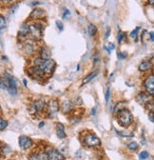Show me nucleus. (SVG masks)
<instances>
[{"label":"nucleus","mask_w":154,"mask_h":160,"mask_svg":"<svg viewBox=\"0 0 154 160\" xmlns=\"http://www.w3.org/2000/svg\"><path fill=\"white\" fill-rule=\"evenodd\" d=\"M46 112H47V116L49 117H52L54 116L57 112L59 111V104L58 101L56 99H51L50 100V102L48 103V105H46Z\"/></svg>","instance_id":"423d86ee"},{"label":"nucleus","mask_w":154,"mask_h":160,"mask_svg":"<svg viewBox=\"0 0 154 160\" xmlns=\"http://www.w3.org/2000/svg\"><path fill=\"white\" fill-rule=\"evenodd\" d=\"M149 119H150V121L151 122H154V119H153V111H151L150 112V113H149Z\"/></svg>","instance_id":"f704fd0d"},{"label":"nucleus","mask_w":154,"mask_h":160,"mask_svg":"<svg viewBox=\"0 0 154 160\" xmlns=\"http://www.w3.org/2000/svg\"><path fill=\"white\" fill-rule=\"evenodd\" d=\"M115 132H117V134L118 135H120V136H127V137H131V136H133L134 134L133 133H131V134H128V133H125V132H119V131H117V130H115Z\"/></svg>","instance_id":"cd10ccee"},{"label":"nucleus","mask_w":154,"mask_h":160,"mask_svg":"<svg viewBox=\"0 0 154 160\" xmlns=\"http://www.w3.org/2000/svg\"><path fill=\"white\" fill-rule=\"evenodd\" d=\"M148 2H149L150 5H153L154 4V0H148Z\"/></svg>","instance_id":"58836bf2"},{"label":"nucleus","mask_w":154,"mask_h":160,"mask_svg":"<svg viewBox=\"0 0 154 160\" xmlns=\"http://www.w3.org/2000/svg\"><path fill=\"white\" fill-rule=\"evenodd\" d=\"M0 112H1V106H0Z\"/></svg>","instance_id":"ea45409f"},{"label":"nucleus","mask_w":154,"mask_h":160,"mask_svg":"<svg viewBox=\"0 0 154 160\" xmlns=\"http://www.w3.org/2000/svg\"><path fill=\"white\" fill-rule=\"evenodd\" d=\"M139 27H137L135 30H134L131 33H130V36L132 37V38H134V39H135L136 40V38H137V32H138V31H139Z\"/></svg>","instance_id":"c85d7f7f"},{"label":"nucleus","mask_w":154,"mask_h":160,"mask_svg":"<svg viewBox=\"0 0 154 160\" xmlns=\"http://www.w3.org/2000/svg\"><path fill=\"white\" fill-rule=\"evenodd\" d=\"M98 71H94V72H92L90 74H89L84 80H83V83H82V85H85V84H87V83H89V82H90L91 81V79H93L95 76H97L98 75Z\"/></svg>","instance_id":"412c9836"},{"label":"nucleus","mask_w":154,"mask_h":160,"mask_svg":"<svg viewBox=\"0 0 154 160\" xmlns=\"http://www.w3.org/2000/svg\"><path fill=\"white\" fill-rule=\"evenodd\" d=\"M29 73L32 78H34L36 80H43V79L47 78L46 74L38 66H33L31 69H29Z\"/></svg>","instance_id":"0eeeda50"},{"label":"nucleus","mask_w":154,"mask_h":160,"mask_svg":"<svg viewBox=\"0 0 154 160\" xmlns=\"http://www.w3.org/2000/svg\"><path fill=\"white\" fill-rule=\"evenodd\" d=\"M88 32L90 36H93L97 32V28H96L93 24H89L88 27Z\"/></svg>","instance_id":"4be33fe9"},{"label":"nucleus","mask_w":154,"mask_h":160,"mask_svg":"<svg viewBox=\"0 0 154 160\" xmlns=\"http://www.w3.org/2000/svg\"><path fill=\"white\" fill-rule=\"evenodd\" d=\"M45 16V11L42 10V9H34L31 15H30V18L32 19V20H36V19H42L43 17Z\"/></svg>","instance_id":"ddd939ff"},{"label":"nucleus","mask_w":154,"mask_h":160,"mask_svg":"<svg viewBox=\"0 0 154 160\" xmlns=\"http://www.w3.org/2000/svg\"><path fill=\"white\" fill-rule=\"evenodd\" d=\"M11 148L8 146V145H1V147H0V156H6L8 153L11 152Z\"/></svg>","instance_id":"aec40b11"},{"label":"nucleus","mask_w":154,"mask_h":160,"mask_svg":"<svg viewBox=\"0 0 154 160\" xmlns=\"http://www.w3.org/2000/svg\"><path fill=\"white\" fill-rule=\"evenodd\" d=\"M6 27V20L3 16H0V31Z\"/></svg>","instance_id":"393cba45"},{"label":"nucleus","mask_w":154,"mask_h":160,"mask_svg":"<svg viewBox=\"0 0 154 160\" xmlns=\"http://www.w3.org/2000/svg\"><path fill=\"white\" fill-rule=\"evenodd\" d=\"M118 56H119L121 59H123V58H125V57H126V54H122L121 52H118Z\"/></svg>","instance_id":"c9c22d12"},{"label":"nucleus","mask_w":154,"mask_h":160,"mask_svg":"<svg viewBox=\"0 0 154 160\" xmlns=\"http://www.w3.org/2000/svg\"><path fill=\"white\" fill-rule=\"evenodd\" d=\"M8 127V121L0 116V131H3Z\"/></svg>","instance_id":"b1692460"},{"label":"nucleus","mask_w":154,"mask_h":160,"mask_svg":"<svg viewBox=\"0 0 154 160\" xmlns=\"http://www.w3.org/2000/svg\"><path fill=\"white\" fill-rule=\"evenodd\" d=\"M46 109V103L44 100L42 99H38L36 101H34L31 107H30V112L31 114H38L42 112Z\"/></svg>","instance_id":"39448f33"},{"label":"nucleus","mask_w":154,"mask_h":160,"mask_svg":"<svg viewBox=\"0 0 154 160\" xmlns=\"http://www.w3.org/2000/svg\"><path fill=\"white\" fill-rule=\"evenodd\" d=\"M124 37H125V33H122V32H119V36H118V42H119V43L122 42V40H123Z\"/></svg>","instance_id":"2f4dec72"},{"label":"nucleus","mask_w":154,"mask_h":160,"mask_svg":"<svg viewBox=\"0 0 154 160\" xmlns=\"http://www.w3.org/2000/svg\"><path fill=\"white\" fill-rule=\"evenodd\" d=\"M56 25H57V27L59 28V30L60 31H63V23L61 22V21H56Z\"/></svg>","instance_id":"473e14b6"},{"label":"nucleus","mask_w":154,"mask_h":160,"mask_svg":"<svg viewBox=\"0 0 154 160\" xmlns=\"http://www.w3.org/2000/svg\"><path fill=\"white\" fill-rule=\"evenodd\" d=\"M23 50H24V52H25L28 55H31V54L35 52L34 45H33L32 43H31V42H27V43H25Z\"/></svg>","instance_id":"a211bd4d"},{"label":"nucleus","mask_w":154,"mask_h":160,"mask_svg":"<svg viewBox=\"0 0 154 160\" xmlns=\"http://www.w3.org/2000/svg\"><path fill=\"white\" fill-rule=\"evenodd\" d=\"M125 106H126V102H120V103H118L117 106H116V108H115V112L117 113L120 110L124 109L123 107H125Z\"/></svg>","instance_id":"a878e982"},{"label":"nucleus","mask_w":154,"mask_h":160,"mask_svg":"<svg viewBox=\"0 0 154 160\" xmlns=\"http://www.w3.org/2000/svg\"><path fill=\"white\" fill-rule=\"evenodd\" d=\"M29 160H47L46 151H39V152H32L30 155Z\"/></svg>","instance_id":"f8f14e48"},{"label":"nucleus","mask_w":154,"mask_h":160,"mask_svg":"<svg viewBox=\"0 0 154 160\" xmlns=\"http://www.w3.org/2000/svg\"><path fill=\"white\" fill-rule=\"evenodd\" d=\"M56 134L59 138L63 139L66 137V132H65V127L62 123H57L56 124Z\"/></svg>","instance_id":"2eb2a0df"},{"label":"nucleus","mask_w":154,"mask_h":160,"mask_svg":"<svg viewBox=\"0 0 154 160\" xmlns=\"http://www.w3.org/2000/svg\"><path fill=\"white\" fill-rule=\"evenodd\" d=\"M117 121L122 127L128 128L133 122V116L128 109L124 108L117 112Z\"/></svg>","instance_id":"f03ea898"},{"label":"nucleus","mask_w":154,"mask_h":160,"mask_svg":"<svg viewBox=\"0 0 154 160\" xmlns=\"http://www.w3.org/2000/svg\"><path fill=\"white\" fill-rule=\"evenodd\" d=\"M83 143L87 147L93 148V147H98V146H100L101 141H100V139L97 136H96V135H94L92 133H88L83 138Z\"/></svg>","instance_id":"20e7f679"},{"label":"nucleus","mask_w":154,"mask_h":160,"mask_svg":"<svg viewBox=\"0 0 154 160\" xmlns=\"http://www.w3.org/2000/svg\"><path fill=\"white\" fill-rule=\"evenodd\" d=\"M61 111L63 112V113H70V112H71L73 111V103H71L70 101H65L62 104Z\"/></svg>","instance_id":"dca6fc26"},{"label":"nucleus","mask_w":154,"mask_h":160,"mask_svg":"<svg viewBox=\"0 0 154 160\" xmlns=\"http://www.w3.org/2000/svg\"><path fill=\"white\" fill-rule=\"evenodd\" d=\"M18 143H19V146H20V148L22 150H29L32 147V144H33L32 140L26 135H21L20 137H19Z\"/></svg>","instance_id":"1a4fd4ad"},{"label":"nucleus","mask_w":154,"mask_h":160,"mask_svg":"<svg viewBox=\"0 0 154 160\" xmlns=\"http://www.w3.org/2000/svg\"><path fill=\"white\" fill-rule=\"evenodd\" d=\"M29 34L33 39H40L43 36V29L41 24L33 23L29 25Z\"/></svg>","instance_id":"7ed1b4c3"},{"label":"nucleus","mask_w":154,"mask_h":160,"mask_svg":"<svg viewBox=\"0 0 154 160\" xmlns=\"http://www.w3.org/2000/svg\"><path fill=\"white\" fill-rule=\"evenodd\" d=\"M144 85H145L147 92L152 96L154 94V76H153V74H150L146 78Z\"/></svg>","instance_id":"9d476101"},{"label":"nucleus","mask_w":154,"mask_h":160,"mask_svg":"<svg viewBox=\"0 0 154 160\" xmlns=\"http://www.w3.org/2000/svg\"><path fill=\"white\" fill-rule=\"evenodd\" d=\"M114 48H115V46H114V44H112V43H109L108 46H105V49L107 50L108 52H110V51L113 50Z\"/></svg>","instance_id":"c756f323"},{"label":"nucleus","mask_w":154,"mask_h":160,"mask_svg":"<svg viewBox=\"0 0 154 160\" xmlns=\"http://www.w3.org/2000/svg\"><path fill=\"white\" fill-rule=\"evenodd\" d=\"M150 97H151V95H149L147 92H140L136 97V101L141 105H145L149 100Z\"/></svg>","instance_id":"4468645a"},{"label":"nucleus","mask_w":154,"mask_h":160,"mask_svg":"<svg viewBox=\"0 0 154 160\" xmlns=\"http://www.w3.org/2000/svg\"><path fill=\"white\" fill-rule=\"evenodd\" d=\"M148 156H149V154H148V152H146V151H143V152L140 153V159H141V160H145V159H147Z\"/></svg>","instance_id":"bb28decb"},{"label":"nucleus","mask_w":154,"mask_h":160,"mask_svg":"<svg viewBox=\"0 0 154 160\" xmlns=\"http://www.w3.org/2000/svg\"><path fill=\"white\" fill-rule=\"evenodd\" d=\"M109 31H110V29H109V28H108V31H107V33H106L105 38H108V35H109Z\"/></svg>","instance_id":"e433bc0d"},{"label":"nucleus","mask_w":154,"mask_h":160,"mask_svg":"<svg viewBox=\"0 0 154 160\" xmlns=\"http://www.w3.org/2000/svg\"><path fill=\"white\" fill-rule=\"evenodd\" d=\"M109 95H110V90H109V88H108L107 91H106V96H105V98H106V102H108Z\"/></svg>","instance_id":"7c9ffc66"},{"label":"nucleus","mask_w":154,"mask_h":160,"mask_svg":"<svg viewBox=\"0 0 154 160\" xmlns=\"http://www.w3.org/2000/svg\"><path fill=\"white\" fill-rule=\"evenodd\" d=\"M149 35H150V41L153 42V40H154V39H153V32H151L149 33Z\"/></svg>","instance_id":"4c0bfd02"},{"label":"nucleus","mask_w":154,"mask_h":160,"mask_svg":"<svg viewBox=\"0 0 154 160\" xmlns=\"http://www.w3.org/2000/svg\"><path fill=\"white\" fill-rule=\"evenodd\" d=\"M34 66H38L39 67L43 72L46 74L47 77H49L50 75L52 74V72H54L56 63L55 61H53L52 59H48V60H43L40 57H38L34 60Z\"/></svg>","instance_id":"f257e3e1"},{"label":"nucleus","mask_w":154,"mask_h":160,"mask_svg":"<svg viewBox=\"0 0 154 160\" xmlns=\"http://www.w3.org/2000/svg\"><path fill=\"white\" fill-rule=\"evenodd\" d=\"M51 51L46 48V47H42L40 49V58L43 59V60H48V59H51Z\"/></svg>","instance_id":"f3484780"},{"label":"nucleus","mask_w":154,"mask_h":160,"mask_svg":"<svg viewBox=\"0 0 154 160\" xmlns=\"http://www.w3.org/2000/svg\"><path fill=\"white\" fill-rule=\"evenodd\" d=\"M46 153H47V160H65L64 155L53 148L47 149Z\"/></svg>","instance_id":"6e6552de"},{"label":"nucleus","mask_w":154,"mask_h":160,"mask_svg":"<svg viewBox=\"0 0 154 160\" xmlns=\"http://www.w3.org/2000/svg\"><path fill=\"white\" fill-rule=\"evenodd\" d=\"M9 92L10 94L12 95H15L17 93V86H16V81L15 79L12 76L9 75V88L7 90Z\"/></svg>","instance_id":"9b49d317"},{"label":"nucleus","mask_w":154,"mask_h":160,"mask_svg":"<svg viewBox=\"0 0 154 160\" xmlns=\"http://www.w3.org/2000/svg\"><path fill=\"white\" fill-rule=\"evenodd\" d=\"M152 68V63L149 61H143L139 65V71L140 72H147Z\"/></svg>","instance_id":"6ab92c4d"},{"label":"nucleus","mask_w":154,"mask_h":160,"mask_svg":"<svg viewBox=\"0 0 154 160\" xmlns=\"http://www.w3.org/2000/svg\"><path fill=\"white\" fill-rule=\"evenodd\" d=\"M13 1V0H0V3L2 4H10Z\"/></svg>","instance_id":"72a5a7b5"},{"label":"nucleus","mask_w":154,"mask_h":160,"mask_svg":"<svg viewBox=\"0 0 154 160\" xmlns=\"http://www.w3.org/2000/svg\"><path fill=\"white\" fill-rule=\"evenodd\" d=\"M128 148L130 151H137V150L139 149V145H138L137 142L132 141V142H130V143L128 145Z\"/></svg>","instance_id":"5701e85b"}]
</instances>
